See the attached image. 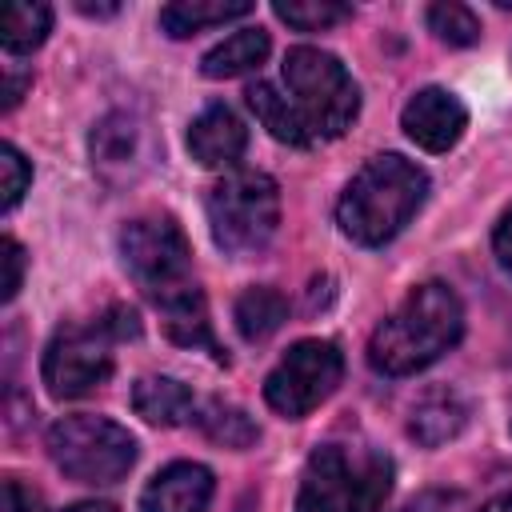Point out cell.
Returning a JSON list of instances; mask_svg holds the SVG:
<instances>
[{
  "instance_id": "1",
  "label": "cell",
  "mask_w": 512,
  "mask_h": 512,
  "mask_svg": "<svg viewBox=\"0 0 512 512\" xmlns=\"http://www.w3.org/2000/svg\"><path fill=\"white\" fill-rule=\"evenodd\" d=\"M464 336V308L460 296L440 284H416L404 304L376 324L368 340V364L380 376H412L428 364H436L456 340Z\"/></svg>"
},
{
  "instance_id": "2",
  "label": "cell",
  "mask_w": 512,
  "mask_h": 512,
  "mask_svg": "<svg viewBox=\"0 0 512 512\" xmlns=\"http://www.w3.org/2000/svg\"><path fill=\"white\" fill-rule=\"evenodd\" d=\"M428 196V176L424 168H416L412 160L388 152V156H372L344 188L340 204H336V220L344 228V236H352L356 244H388L424 204Z\"/></svg>"
},
{
  "instance_id": "3",
  "label": "cell",
  "mask_w": 512,
  "mask_h": 512,
  "mask_svg": "<svg viewBox=\"0 0 512 512\" xmlns=\"http://www.w3.org/2000/svg\"><path fill=\"white\" fill-rule=\"evenodd\" d=\"M280 224V188L268 172L236 168L208 192V228L220 252L256 256L268 248Z\"/></svg>"
},
{
  "instance_id": "4",
  "label": "cell",
  "mask_w": 512,
  "mask_h": 512,
  "mask_svg": "<svg viewBox=\"0 0 512 512\" xmlns=\"http://www.w3.org/2000/svg\"><path fill=\"white\" fill-rule=\"evenodd\" d=\"M284 84H288V100L296 104L312 144L340 136L360 112V92H356L348 68L332 52H320L308 44L292 48L284 56Z\"/></svg>"
},
{
  "instance_id": "5",
  "label": "cell",
  "mask_w": 512,
  "mask_h": 512,
  "mask_svg": "<svg viewBox=\"0 0 512 512\" xmlns=\"http://www.w3.org/2000/svg\"><path fill=\"white\" fill-rule=\"evenodd\" d=\"M48 456L80 484H116L136 464V436L108 416H64L48 428Z\"/></svg>"
},
{
  "instance_id": "6",
  "label": "cell",
  "mask_w": 512,
  "mask_h": 512,
  "mask_svg": "<svg viewBox=\"0 0 512 512\" xmlns=\"http://www.w3.org/2000/svg\"><path fill=\"white\" fill-rule=\"evenodd\" d=\"M344 376V356L332 340H300L292 344L280 364L264 380V400L288 420L308 416L316 404H324Z\"/></svg>"
},
{
  "instance_id": "7",
  "label": "cell",
  "mask_w": 512,
  "mask_h": 512,
  "mask_svg": "<svg viewBox=\"0 0 512 512\" xmlns=\"http://www.w3.org/2000/svg\"><path fill=\"white\" fill-rule=\"evenodd\" d=\"M120 256H124V268L136 276V284L152 300L180 288V284H192L188 236L180 232V224L172 216H140V220L124 224Z\"/></svg>"
},
{
  "instance_id": "8",
  "label": "cell",
  "mask_w": 512,
  "mask_h": 512,
  "mask_svg": "<svg viewBox=\"0 0 512 512\" xmlns=\"http://www.w3.org/2000/svg\"><path fill=\"white\" fill-rule=\"evenodd\" d=\"M112 340L116 336L100 320L60 328L48 340L44 364H40L48 392L56 400H76V396H88L92 388H100L112 376Z\"/></svg>"
},
{
  "instance_id": "9",
  "label": "cell",
  "mask_w": 512,
  "mask_h": 512,
  "mask_svg": "<svg viewBox=\"0 0 512 512\" xmlns=\"http://www.w3.org/2000/svg\"><path fill=\"white\" fill-rule=\"evenodd\" d=\"M400 128L408 132V140H416L424 152H448L464 128H468V108L448 92V88H420L404 112H400Z\"/></svg>"
},
{
  "instance_id": "10",
  "label": "cell",
  "mask_w": 512,
  "mask_h": 512,
  "mask_svg": "<svg viewBox=\"0 0 512 512\" xmlns=\"http://www.w3.org/2000/svg\"><path fill=\"white\" fill-rule=\"evenodd\" d=\"M212 492H216V480L204 464L176 460L144 484L140 512H204Z\"/></svg>"
},
{
  "instance_id": "11",
  "label": "cell",
  "mask_w": 512,
  "mask_h": 512,
  "mask_svg": "<svg viewBox=\"0 0 512 512\" xmlns=\"http://www.w3.org/2000/svg\"><path fill=\"white\" fill-rule=\"evenodd\" d=\"M244 148H248V128L224 104L204 108L188 128V152L204 168H228L244 156Z\"/></svg>"
},
{
  "instance_id": "12",
  "label": "cell",
  "mask_w": 512,
  "mask_h": 512,
  "mask_svg": "<svg viewBox=\"0 0 512 512\" xmlns=\"http://www.w3.org/2000/svg\"><path fill=\"white\" fill-rule=\"evenodd\" d=\"M348 488L352 472L340 448H316L308 456L300 492H296V512H344L348 508Z\"/></svg>"
},
{
  "instance_id": "13",
  "label": "cell",
  "mask_w": 512,
  "mask_h": 512,
  "mask_svg": "<svg viewBox=\"0 0 512 512\" xmlns=\"http://www.w3.org/2000/svg\"><path fill=\"white\" fill-rule=\"evenodd\" d=\"M156 308L164 316V332L184 344V348H208L220 364H224V352L216 344V332H212V320H208V304L200 296L196 284H180L164 296H156Z\"/></svg>"
},
{
  "instance_id": "14",
  "label": "cell",
  "mask_w": 512,
  "mask_h": 512,
  "mask_svg": "<svg viewBox=\"0 0 512 512\" xmlns=\"http://www.w3.org/2000/svg\"><path fill=\"white\" fill-rule=\"evenodd\" d=\"M132 408H136V416H144L148 424H160V428H176V424L196 416L192 392L180 380H172V376H144V380H136Z\"/></svg>"
},
{
  "instance_id": "15",
  "label": "cell",
  "mask_w": 512,
  "mask_h": 512,
  "mask_svg": "<svg viewBox=\"0 0 512 512\" xmlns=\"http://www.w3.org/2000/svg\"><path fill=\"white\" fill-rule=\"evenodd\" d=\"M464 424H468V404H464L452 388H436V392H428V396L412 408L408 432H412L424 448H436V444L452 440Z\"/></svg>"
},
{
  "instance_id": "16",
  "label": "cell",
  "mask_w": 512,
  "mask_h": 512,
  "mask_svg": "<svg viewBox=\"0 0 512 512\" xmlns=\"http://www.w3.org/2000/svg\"><path fill=\"white\" fill-rule=\"evenodd\" d=\"M244 96H248V108L256 112V120L268 128V136H276L280 144H292V148H308L312 144V136H308L296 104L288 100V92H280L268 80H256Z\"/></svg>"
},
{
  "instance_id": "17",
  "label": "cell",
  "mask_w": 512,
  "mask_h": 512,
  "mask_svg": "<svg viewBox=\"0 0 512 512\" xmlns=\"http://www.w3.org/2000/svg\"><path fill=\"white\" fill-rule=\"evenodd\" d=\"M268 56V32L264 28H240L228 40H220L216 48L204 52L200 72L208 80H228V76H244L252 68H260Z\"/></svg>"
},
{
  "instance_id": "18",
  "label": "cell",
  "mask_w": 512,
  "mask_h": 512,
  "mask_svg": "<svg viewBox=\"0 0 512 512\" xmlns=\"http://www.w3.org/2000/svg\"><path fill=\"white\" fill-rule=\"evenodd\" d=\"M248 12H252L248 0H176V4L160 8V28L168 36L184 40V36H196L200 28L228 24V20H240Z\"/></svg>"
},
{
  "instance_id": "19",
  "label": "cell",
  "mask_w": 512,
  "mask_h": 512,
  "mask_svg": "<svg viewBox=\"0 0 512 512\" xmlns=\"http://www.w3.org/2000/svg\"><path fill=\"white\" fill-rule=\"evenodd\" d=\"M232 316H236V332H240L244 340H268V336L288 320V300H284L276 288L256 284V288H244V292H240Z\"/></svg>"
},
{
  "instance_id": "20",
  "label": "cell",
  "mask_w": 512,
  "mask_h": 512,
  "mask_svg": "<svg viewBox=\"0 0 512 512\" xmlns=\"http://www.w3.org/2000/svg\"><path fill=\"white\" fill-rule=\"evenodd\" d=\"M48 28H52V8L48 4H28V0L4 4V16H0L4 52H32L36 44H44Z\"/></svg>"
},
{
  "instance_id": "21",
  "label": "cell",
  "mask_w": 512,
  "mask_h": 512,
  "mask_svg": "<svg viewBox=\"0 0 512 512\" xmlns=\"http://www.w3.org/2000/svg\"><path fill=\"white\" fill-rule=\"evenodd\" d=\"M200 428H204V436L208 440H216V444H224V448H252L256 444V436H260V428H256V420L244 412V408H236V404H224V400H208L204 408H200Z\"/></svg>"
},
{
  "instance_id": "22",
  "label": "cell",
  "mask_w": 512,
  "mask_h": 512,
  "mask_svg": "<svg viewBox=\"0 0 512 512\" xmlns=\"http://www.w3.org/2000/svg\"><path fill=\"white\" fill-rule=\"evenodd\" d=\"M272 12L288 28H300V32H324V28L352 16V8L340 4V0H276Z\"/></svg>"
},
{
  "instance_id": "23",
  "label": "cell",
  "mask_w": 512,
  "mask_h": 512,
  "mask_svg": "<svg viewBox=\"0 0 512 512\" xmlns=\"http://www.w3.org/2000/svg\"><path fill=\"white\" fill-rule=\"evenodd\" d=\"M428 28H432L444 44H452V48H468V44L480 40V20H476V12H472L468 4H456V0L432 4V8H428Z\"/></svg>"
},
{
  "instance_id": "24",
  "label": "cell",
  "mask_w": 512,
  "mask_h": 512,
  "mask_svg": "<svg viewBox=\"0 0 512 512\" xmlns=\"http://www.w3.org/2000/svg\"><path fill=\"white\" fill-rule=\"evenodd\" d=\"M392 492V464L372 456L356 476H352V488H348V508L344 512H380L384 500Z\"/></svg>"
},
{
  "instance_id": "25",
  "label": "cell",
  "mask_w": 512,
  "mask_h": 512,
  "mask_svg": "<svg viewBox=\"0 0 512 512\" xmlns=\"http://www.w3.org/2000/svg\"><path fill=\"white\" fill-rule=\"evenodd\" d=\"M132 148H136V124H132L128 116H108V120L92 132V160H96L100 168L124 164Z\"/></svg>"
},
{
  "instance_id": "26",
  "label": "cell",
  "mask_w": 512,
  "mask_h": 512,
  "mask_svg": "<svg viewBox=\"0 0 512 512\" xmlns=\"http://www.w3.org/2000/svg\"><path fill=\"white\" fill-rule=\"evenodd\" d=\"M28 184H32V164L20 156V148L16 144H4L0 148V204H4V212H12L16 204H20V196L28 192Z\"/></svg>"
},
{
  "instance_id": "27",
  "label": "cell",
  "mask_w": 512,
  "mask_h": 512,
  "mask_svg": "<svg viewBox=\"0 0 512 512\" xmlns=\"http://www.w3.org/2000/svg\"><path fill=\"white\" fill-rule=\"evenodd\" d=\"M404 512H476L464 492H424Z\"/></svg>"
},
{
  "instance_id": "28",
  "label": "cell",
  "mask_w": 512,
  "mask_h": 512,
  "mask_svg": "<svg viewBox=\"0 0 512 512\" xmlns=\"http://www.w3.org/2000/svg\"><path fill=\"white\" fill-rule=\"evenodd\" d=\"M0 260H4V300H12L16 292H20V280H24V248L12 240V236H4V244H0Z\"/></svg>"
},
{
  "instance_id": "29",
  "label": "cell",
  "mask_w": 512,
  "mask_h": 512,
  "mask_svg": "<svg viewBox=\"0 0 512 512\" xmlns=\"http://www.w3.org/2000/svg\"><path fill=\"white\" fill-rule=\"evenodd\" d=\"M4 512H44V500L36 488H28L24 480L8 476L4 480Z\"/></svg>"
},
{
  "instance_id": "30",
  "label": "cell",
  "mask_w": 512,
  "mask_h": 512,
  "mask_svg": "<svg viewBox=\"0 0 512 512\" xmlns=\"http://www.w3.org/2000/svg\"><path fill=\"white\" fill-rule=\"evenodd\" d=\"M116 340H128V336H136L140 332V320H136V312L132 308H124V304H116V308H108V316L100 320Z\"/></svg>"
},
{
  "instance_id": "31",
  "label": "cell",
  "mask_w": 512,
  "mask_h": 512,
  "mask_svg": "<svg viewBox=\"0 0 512 512\" xmlns=\"http://www.w3.org/2000/svg\"><path fill=\"white\" fill-rule=\"evenodd\" d=\"M492 248H496V256H500V264L512 272V208L500 216V224H496V236H492Z\"/></svg>"
},
{
  "instance_id": "32",
  "label": "cell",
  "mask_w": 512,
  "mask_h": 512,
  "mask_svg": "<svg viewBox=\"0 0 512 512\" xmlns=\"http://www.w3.org/2000/svg\"><path fill=\"white\" fill-rule=\"evenodd\" d=\"M24 84H28V76H24V72H12V68H8V88H4V108H16V100L24 96Z\"/></svg>"
},
{
  "instance_id": "33",
  "label": "cell",
  "mask_w": 512,
  "mask_h": 512,
  "mask_svg": "<svg viewBox=\"0 0 512 512\" xmlns=\"http://www.w3.org/2000/svg\"><path fill=\"white\" fill-rule=\"evenodd\" d=\"M64 512H116L108 500H80V504H72V508H64Z\"/></svg>"
},
{
  "instance_id": "34",
  "label": "cell",
  "mask_w": 512,
  "mask_h": 512,
  "mask_svg": "<svg viewBox=\"0 0 512 512\" xmlns=\"http://www.w3.org/2000/svg\"><path fill=\"white\" fill-rule=\"evenodd\" d=\"M76 8L88 12V16H112V12H116V4H88V0H80Z\"/></svg>"
},
{
  "instance_id": "35",
  "label": "cell",
  "mask_w": 512,
  "mask_h": 512,
  "mask_svg": "<svg viewBox=\"0 0 512 512\" xmlns=\"http://www.w3.org/2000/svg\"><path fill=\"white\" fill-rule=\"evenodd\" d=\"M484 512H512V492H508V496L488 500V504H484Z\"/></svg>"
}]
</instances>
